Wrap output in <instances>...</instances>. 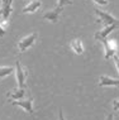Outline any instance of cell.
<instances>
[{
  "instance_id": "obj_11",
  "label": "cell",
  "mask_w": 119,
  "mask_h": 120,
  "mask_svg": "<svg viewBox=\"0 0 119 120\" xmlns=\"http://www.w3.org/2000/svg\"><path fill=\"white\" fill-rule=\"evenodd\" d=\"M39 6H41V1L33 0V1H31L29 4L22 10V13H24V14H27V13H34V11H37V9L39 8Z\"/></svg>"
},
{
  "instance_id": "obj_16",
  "label": "cell",
  "mask_w": 119,
  "mask_h": 120,
  "mask_svg": "<svg viewBox=\"0 0 119 120\" xmlns=\"http://www.w3.org/2000/svg\"><path fill=\"white\" fill-rule=\"evenodd\" d=\"M113 109H114V111L119 110V100H114L113 101Z\"/></svg>"
},
{
  "instance_id": "obj_3",
  "label": "cell",
  "mask_w": 119,
  "mask_h": 120,
  "mask_svg": "<svg viewBox=\"0 0 119 120\" xmlns=\"http://www.w3.org/2000/svg\"><path fill=\"white\" fill-rule=\"evenodd\" d=\"M36 39H37V34L36 33H32L29 35H27V37H24L23 39L19 41V43H18L19 51H20V52H25L29 47L33 46V43L36 42Z\"/></svg>"
},
{
  "instance_id": "obj_18",
  "label": "cell",
  "mask_w": 119,
  "mask_h": 120,
  "mask_svg": "<svg viewBox=\"0 0 119 120\" xmlns=\"http://www.w3.org/2000/svg\"><path fill=\"white\" fill-rule=\"evenodd\" d=\"M4 34H5V28L3 27L1 24H0V37H3Z\"/></svg>"
},
{
  "instance_id": "obj_9",
  "label": "cell",
  "mask_w": 119,
  "mask_h": 120,
  "mask_svg": "<svg viewBox=\"0 0 119 120\" xmlns=\"http://www.w3.org/2000/svg\"><path fill=\"white\" fill-rule=\"evenodd\" d=\"M25 95V90L22 89V87H17V89L12 90L10 92H8V97L10 100H20L23 99Z\"/></svg>"
},
{
  "instance_id": "obj_1",
  "label": "cell",
  "mask_w": 119,
  "mask_h": 120,
  "mask_svg": "<svg viewBox=\"0 0 119 120\" xmlns=\"http://www.w3.org/2000/svg\"><path fill=\"white\" fill-rule=\"evenodd\" d=\"M15 75H17L18 87L24 89V87H25V80H27L28 72H27V70H25L24 67L20 64V62H19V61H17V62H15Z\"/></svg>"
},
{
  "instance_id": "obj_20",
  "label": "cell",
  "mask_w": 119,
  "mask_h": 120,
  "mask_svg": "<svg viewBox=\"0 0 119 120\" xmlns=\"http://www.w3.org/2000/svg\"><path fill=\"white\" fill-rule=\"evenodd\" d=\"M107 120H114V118H113V114H109V115L107 116Z\"/></svg>"
},
{
  "instance_id": "obj_4",
  "label": "cell",
  "mask_w": 119,
  "mask_h": 120,
  "mask_svg": "<svg viewBox=\"0 0 119 120\" xmlns=\"http://www.w3.org/2000/svg\"><path fill=\"white\" fill-rule=\"evenodd\" d=\"M13 105L15 106H20L23 108L27 112L33 114V99H25V100H13Z\"/></svg>"
},
{
  "instance_id": "obj_14",
  "label": "cell",
  "mask_w": 119,
  "mask_h": 120,
  "mask_svg": "<svg viewBox=\"0 0 119 120\" xmlns=\"http://www.w3.org/2000/svg\"><path fill=\"white\" fill-rule=\"evenodd\" d=\"M72 1L71 0H58V6H65V5H71Z\"/></svg>"
},
{
  "instance_id": "obj_5",
  "label": "cell",
  "mask_w": 119,
  "mask_h": 120,
  "mask_svg": "<svg viewBox=\"0 0 119 120\" xmlns=\"http://www.w3.org/2000/svg\"><path fill=\"white\" fill-rule=\"evenodd\" d=\"M62 10H63V6H58V5H57L53 10L44 13L43 18L47 19V20H50V22H52V23H57V22H58L60 15H61V11H62Z\"/></svg>"
},
{
  "instance_id": "obj_7",
  "label": "cell",
  "mask_w": 119,
  "mask_h": 120,
  "mask_svg": "<svg viewBox=\"0 0 119 120\" xmlns=\"http://www.w3.org/2000/svg\"><path fill=\"white\" fill-rule=\"evenodd\" d=\"M12 4L13 0H1V6H0V15L4 20H8L9 15L12 13Z\"/></svg>"
},
{
  "instance_id": "obj_19",
  "label": "cell",
  "mask_w": 119,
  "mask_h": 120,
  "mask_svg": "<svg viewBox=\"0 0 119 120\" xmlns=\"http://www.w3.org/2000/svg\"><path fill=\"white\" fill-rule=\"evenodd\" d=\"M58 120H66V119H65V116H63L62 109H60V116H58Z\"/></svg>"
},
{
  "instance_id": "obj_10",
  "label": "cell",
  "mask_w": 119,
  "mask_h": 120,
  "mask_svg": "<svg viewBox=\"0 0 119 120\" xmlns=\"http://www.w3.org/2000/svg\"><path fill=\"white\" fill-rule=\"evenodd\" d=\"M100 42L103 43V46H104V51H105V56H104V58H105V60L113 58V56L115 54V51L110 47V44H109V41L107 39V38H104V39H101Z\"/></svg>"
},
{
  "instance_id": "obj_17",
  "label": "cell",
  "mask_w": 119,
  "mask_h": 120,
  "mask_svg": "<svg viewBox=\"0 0 119 120\" xmlns=\"http://www.w3.org/2000/svg\"><path fill=\"white\" fill-rule=\"evenodd\" d=\"M96 4H100V5H108V1L107 0H94Z\"/></svg>"
},
{
  "instance_id": "obj_8",
  "label": "cell",
  "mask_w": 119,
  "mask_h": 120,
  "mask_svg": "<svg viewBox=\"0 0 119 120\" xmlns=\"http://www.w3.org/2000/svg\"><path fill=\"white\" fill-rule=\"evenodd\" d=\"M99 86L100 87H104V86H115L119 89V80L117 79H110V77L108 76H100V79H99Z\"/></svg>"
},
{
  "instance_id": "obj_13",
  "label": "cell",
  "mask_w": 119,
  "mask_h": 120,
  "mask_svg": "<svg viewBox=\"0 0 119 120\" xmlns=\"http://www.w3.org/2000/svg\"><path fill=\"white\" fill-rule=\"evenodd\" d=\"M15 72V67H10V66H0V79L9 76L10 73Z\"/></svg>"
},
{
  "instance_id": "obj_6",
  "label": "cell",
  "mask_w": 119,
  "mask_h": 120,
  "mask_svg": "<svg viewBox=\"0 0 119 120\" xmlns=\"http://www.w3.org/2000/svg\"><path fill=\"white\" fill-rule=\"evenodd\" d=\"M115 29H119V24H111V25H107L103 30L100 32H96L95 33V39H98V41H101V39H104V38H107L109 34L111 33L113 30H115Z\"/></svg>"
},
{
  "instance_id": "obj_15",
  "label": "cell",
  "mask_w": 119,
  "mask_h": 120,
  "mask_svg": "<svg viewBox=\"0 0 119 120\" xmlns=\"http://www.w3.org/2000/svg\"><path fill=\"white\" fill-rule=\"evenodd\" d=\"M113 60H114V63H115V66H117V70H118V73H119V57L117 56V54H114Z\"/></svg>"
},
{
  "instance_id": "obj_2",
  "label": "cell",
  "mask_w": 119,
  "mask_h": 120,
  "mask_svg": "<svg viewBox=\"0 0 119 120\" xmlns=\"http://www.w3.org/2000/svg\"><path fill=\"white\" fill-rule=\"evenodd\" d=\"M95 13L98 14L99 19L96 22H103L107 25H111V24H119V20L115 19L113 15H110L109 13L107 11H103V10H99V9H95Z\"/></svg>"
},
{
  "instance_id": "obj_12",
  "label": "cell",
  "mask_w": 119,
  "mask_h": 120,
  "mask_svg": "<svg viewBox=\"0 0 119 120\" xmlns=\"http://www.w3.org/2000/svg\"><path fill=\"white\" fill-rule=\"evenodd\" d=\"M71 49L75 52L76 54H81L84 52V47H82V42L80 39H75L71 42Z\"/></svg>"
}]
</instances>
